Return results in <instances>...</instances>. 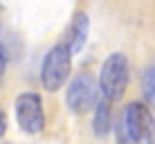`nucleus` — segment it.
<instances>
[{"instance_id": "obj_3", "label": "nucleus", "mask_w": 155, "mask_h": 144, "mask_svg": "<svg viewBox=\"0 0 155 144\" xmlns=\"http://www.w3.org/2000/svg\"><path fill=\"white\" fill-rule=\"evenodd\" d=\"M72 72V50L65 41L50 47L41 65V83L47 92H56L63 88Z\"/></svg>"}, {"instance_id": "obj_4", "label": "nucleus", "mask_w": 155, "mask_h": 144, "mask_svg": "<svg viewBox=\"0 0 155 144\" xmlns=\"http://www.w3.org/2000/svg\"><path fill=\"white\" fill-rule=\"evenodd\" d=\"M99 81L92 77L90 72H79L77 77L70 81L65 92V101L68 108L72 113H85V110L94 108L99 104Z\"/></svg>"}, {"instance_id": "obj_7", "label": "nucleus", "mask_w": 155, "mask_h": 144, "mask_svg": "<svg viewBox=\"0 0 155 144\" xmlns=\"http://www.w3.org/2000/svg\"><path fill=\"white\" fill-rule=\"evenodd\" d=\"M113 113H110V101H106L104 97L99 99V104L94 106V135L104 137L113 126Z\"/></svg>"}, {"instance_id": "obj_1", "label": "nucleus", "mask_w": 155, "mask_h": 144, "mask_svg": "<svg viewBox=\"0 0 155 144\" xmlns=\"http://www.w3.org/2000/svg\"><path fill=\"white\" fill-rule=\"evenodd\" d=\"M117 137L121 144H153L155 119L153 113L140 101H133L124 108L117 124Z\"/></svg>"}, {"instance_id": "obj_9", "label": "nucleus", "mask_w": 155, "mask_h": 144, "mask_svg": "<svg viewBox=\"0 0 155 144\" xmlns=\"http://www.w3.org/2000/svg\"><path fill=\"white\" fill-rule=\"evenodd\" d=\"M5 68H7V54H5L2 41H0V77H2V74H5Z\"/></svg>"}, {"instance_id": "obj_8", "label": "nucleus", "mask_w": 155, "mask_h": 144, "mask_svg": "<svg viewBox=\"0 0 155 144\" xmlns=\"http://www.w3.org/2000/svg\"><path fill=\"white\" fill-rule=\"evenodd\" d=\"M142 95H144V99H146V104L155 108V63L142 77Z\"/></svg>"}, {"instance_id": "obj_2", "label": "nucleus", "mask_w": 155, "mask_h": 144, "mask_svg": "<svg viewBox=\"0 0 155 144\" xmlns=\"http://www.w3.org/2000/svg\"><path fill=\"white\" fill-rule=\"evenodd\" d=\"M128 77H130V63L124 52H113L108 54V59L104 61L99 72V90L101 97L110 104L119 101L126 92L128 86Z\"/></svg>"}, {"instance_id": "obj_10", "label": "nucleus", "mask_w": 155, "mask_h": 144, "mask_svg": "<svg viewBox=\"0 0 155 144\" xmlns=\"http://www.w3.org/2000/svg\"><path fill=\"white\" fill-rule=\"evenodd\" d=\"M7 133V115H5V110L0 108V137Z\"/></svg>"}, {"instance_id": "obj_5", "label": "nucleus", "mask_w": 155, "mask_h": 144, "mask_svg": "<svg viewBox=\"0 0 155 144\" xmlns=\"http://www.w3.org/2000/svg\"><path fill=\"white\" fill-rule=\"evenodd\" d=\"M16 119L25 133H41L45 129V113H43V101L36 92H23L16 97Z\"/></svg>"}, {"instance_id": "obj_6", "label": "nucleus", "mask_w": 155, "mask_h": 144, "mask_svg": "<svg viewBox=\"0 0 155 144\" xmlns=\"http://www.w3.org/2000/svg\"><path fill=\"white\" fill-rule=\"evenodd\" d=\"M88 32H90V20H88V16H85L83 12L74 14L70 27H68V32H65V43L70 45L72 54H79V52L83 50L85 41H88Z\"/></svg>"}]
</instances>
